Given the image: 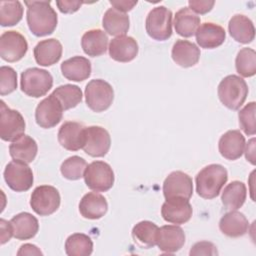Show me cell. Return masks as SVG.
I'll list each match as a JSON object with an SVG mask.
<instances>
[{
	"mask_svg": "<svg viewBox=\"0 0 256 256\" xmlns=\"http://www.w3.org/2000/svg\"><path fill=\"white\" fill-rule=\"evenodd\" d=\"M111 146V138L106 129L101 126H89L85 130L83 150L92 157H103Z\"/></svg>",
	"mask_w": 256,
	"mask_h": 256,
	"instance_id": "obj_14",
	"label": "cell"
},
{
	"mask_svg": "<svg viewBox=\"0 0 256 256\" xmlns=\"http://www.w3.org/2000/svg\"><path fill=\"white\" fill-rule=\"evenodd\" d=\"M185 243V233L177 225H164L159 228L156 245L164 253H175Z\"/></svg>",
	"mask_w": 256,
	"mask_h": 256,
	"instance_id": "obj_17",
	"label": "cell"
},
{
	"mask_svg": "<svg viewBox=\"0 0 256 256\" xmlns=\"http://www.w3.org/2000/svg\"><path fill=\"white\" fill-rule=\"evenodd\" d=\"M147 34L154 40L165 41L172 35V12L165 6L153 8L145 21Z\"/></svg>",
	"mask_w": 256,
	"mask_h": 256,
	"instance_id": "obj_5",
	"label": "cell"
},
{
	"mask_svg": "<svg viewBox=\"0 0 256 256\" xmlns=\"http://www.w3.org/2000/svg\"><path fill=\"white\" fill-rule=\"evenodd\" d=\"M236 71L242 77H252L256 73V52L252 48H242L235 59Z\"/></svg>",
	"mask_w": 256,
	"mask_h": 256,
	"instance_id": "obj_37",
	"label": "cell"
},
{
	"mask_svg": "<svg viewBox=\"0 0 256 256\" xmlns=\"http://www.w3.org/2000/svg\"><path fill=\"white\" fill-rule=\"evenodd\" d=\"M255 139L252 138L246 145L245 150V157L246 159L253 165H255Z\"/></svg>",
	"mask_w": 256,
	"mask_h": 256,
	"instance_id": "obj_47",
	"label": "cell"
},
{
	"mask_svg": "<svg viewBox=\"0 0 256 256\" xmlns=\"http://www.w3.org/2000/svg\"><path fill=\"white\" fill-rule=\"evenodd\" d=\"M107 210L108 203L106 198L96 192L85 194L79 203V212L86 219H100L106 214Z\"/></svg>",
	"mask_w": 256,
	"mask_h": 256,
	"instance_id": "obj_23",
	"label": "cell"
},
{
	"mask_svg": "<svg viewBox=\"0 0 256 256\" xmlns=\"http://www.w3.org/2000/svg\"><path fill=\"white\" fill-rule=\"evenodd\" d=\"M256 103L254 101L246 104L238 113L239 124L241 129L246 135L252 136L256 133V120H255Z\"/></svg>",
	"mask_w": 256,
	"mask_h": 256,
	"instance_id": "obj_39",
	"label": "cell"
},
{
	"mask_svg": "<svg viewBox=\"0 0 256 256\" xmlns=\"http://www.w3.org/2000/svg\"><path fill=\"white\" fill-rule=\"evenodd\" d=\"M193 209L189 200L184 198L166 199L161 208V215L166 222L172 224H184L192 216Z\"/></svg>",
	"mask_w": 256,
	"mask_h": 256,
	"instance_id": "obj_16",
	"label": "cell"
},
{
	"mask_svg": "<svg viewBox=\"0 0 256 256\" xmlns=\"http://www.w3.org/2000/svg\"><path fill=\"white\" fill-rule=\"evenodd\" d=\"M110 4L113 8L125 13L127 11H130L134 8L135 5H137V1H129V0H111Z\"/></svg>",
	"mask_w": 256,
	"mask_h": 256,
	"instance_id": "obj_45",
	"label": "cell"
},
{
	"mask_svg": "<svg viewBox=\"0 0 256 256\" xmlns=\"http://www.w3.org/2000/svg\"><path fill=\"white\" fill-rule=\"evenodd\" d=\"M28 50L25 37L17 31H5L0 36V56L7 62L21 60Z\"/></svg>",
	"mask_w": 256,
	"mask_h": 256,
	"instance_id": "obj_11",
	"label": "cell"
},
{
	"mask_svg": "<svg viewBox=\"0 0 256 256\" xmlns=\"http://www.w3.org/2000/svg\"><path fill=\"white\" fill-rule=\"evenodd\" d=\"M159 227L148 220L138 222L132 229V237L141 248H151L157 243Z\"/></svg>",
	"mask_w": 256,
	"mask_h": 256,
	"instance_id": "obj_33",
	"label": "cell"
},
{
	"mask_svg": "<svg viewBox=\"0 0 256 256\" xmlns=\"http://www.w3.org/2000/svg\"><path fill=\"white\" fill-rule=\"evenodd\" d=\"M200 54V49L197 45L188 40H177L173 44L171 51L173 61L183 68L196 65L199 61Z\"/></svg>",
	"mask_w": 256,
	"mask_h": 256,
	"instance_id": "obj_22",
	"label": "cell"
},
{
	"mask_svg": "<svg viewBox=\"0 0 256 256\" xmlns=\"http://www.w3.org/2000/svg\"><path fill=\"white\" fill-rule=\"evenodd\" d=\"M129 16L115 8H109L103 16L102 25L104 30L112 36L125 35L129 30Z\"/></svg>",
	"mask_w": 256,
	"mask_h": 256,
	"instance_id": "obj_30",
	"label": "cell"
},
{
	"mask_svg": "<svg viewBox=\"0 0 256 256\" xmlns=\"http://www.w3.org/2000/svg\"><path fill=\"white\" fill-rule=\"evenodd\" d=\"M163 194L165 199L184 198L189 200L193 194L192 178L182 171L171 172L164 180Z\"/></svg>",
	"mask_w": 256,
	"mask_h": 256,
	"instance_id": "obj_13",
	"label": "cell"
},
{
	"mask_svg": "<svg viewBox=\"0 0 256 256\" xmlns=\"http://www.w3.org/2000/svg\"><path fill=\"white\" fill-rule=\"evenodd\" d=\"M59 191L50 185L36 187L30 198V206L40 216H48L57 211L60 206Z\"/></svg>",
	"mask_w": 256,
	"mask_h": 256,
	"instance_id": "obj_8",
	"label": "cell"
},
{
	"mask_svg": "<svg viewBox=\"0 0 256 256\" xmlns=\"http://www.w3.org/2000/svg\"><path fill=\"white\" fill-rule=\"evenodd\" d=\"M200 26V17L190 10L183 7L178 10L174 16V27L178 35L182 37L193 36Z\"/></svg>",
	"mask_w": 256,
	"mask_h": 256,
	"instance_id": "obj_31",
	"label": "cell"
},
{
	"mask_svg": "<svg viewBox=\"0 0 256 256\" xmlns=\"http://www.w3.org/2000/svg\"><path fill=\"white\" fill-rule=\"evenodd\" d=\"M23 16V6L20 1H0V24L3 27L14 26Z\"/></svg>",
	"mask_w": 256,
	"mask_h": 256,
	"instance_id": "obj_36",
	"label": "cell"
},
{
	"mask_svg": "<svg viewBox=\"0 0 256 256\" xmlns=\"http://www.w3.org/2000/svg\"><path fill=\"white\" fill-rule=\"evenodd\" d=\"M109 56L122 63H127L136 58L138 54V43L131 36H117L109 43Z\"/></svg>",
	"mask_w": 256,
	"mask_h": 256,
	"instance_id": "obj_18",
	"label": "cell"
},
{
	"mask_svg": "<svg viewBox=\"0 0 256 256\" xmlns=\"http://www.w3.org/2000/svg\"><path fill=\"white\" fill-rule=\"evenodd\" d=\"M245 148V137L239 130H229L219 139L218 149L222 157L227 160L240 158Z\"/></svg>",
	"mask_w": 256,
	"mask_h": 256,
	"instance_id": "obj_19",
	"label": "cell"
},
{
	"mask_svg": "<svg viewBox=\"0 0 256 256\" xmlns=\"http://www.w3.org/2000/svg\"><path fill=\"white\" fill-rule=\"evenodd\" d=\"M217 93L225 107L230 110H238L247 98L248 85L240 76L228 75L219 83Z\"/></svg>",
	"mask_w": 256,
	"mask_h": 256,
	"instance_id": "obj_3",
	"label": "cell"
},
{
	"mask_svg": "<svg viewBox=\"0 0 256 256\" xmlns=\"http://www.w3.org/2000/svg\"><path fill=\"white\" fill-rule=\"evenodd\" d=\"M246 186L241 181H232L224 188L221 201L227 210H237L242 207L246 200Z\"/></svg>",
	"mask_w": 256,
	"mask_h": 256,
	"instance_id": "obj_32",
	"label": "cell"
},
{
	"mask_svg": "<svg viewBox=\"0 0 256 256\" xmlns=\"http://www.w3.org/2000/svg\"><path fill=\"white\" fill-rule=\"evenodd\" d=\"M81 46L84 53L88 56H101L107 50L108 36L100 29L88 30L81 38Z\"/></svg>",
	"mask_w": 256,
	"mask_h": 256,
	"instance_id": "obj_28",
	"label": "cell"
},
{
	"mask_svg": "<svg viewBox=\"0 0 256 256\" xmlns=\"http://www.w3.org/2000/svg\"><path fill=\"white\" fill-rule=\"evenodd\" d=\"M27 6V24L37 37L52 34L56 29L58 17L50 1H25Z\"/></svg>",
	"mask_w": 256,
	"mask_h": 256,
	"instance_id": "obj_1",
	"label": "cell"
},
{
	"mask_svg": "<svg viewBox=\"0 0 256 256\" xmlns=\"http://www.w3.org/2000/svg\"><path fill=\"white\" fill-rule=\"evenodd\" d=\"M87 163L80 156H71L61 164L60 171L64 178L68 180H78L84 175Z\"/></svg>",
	"mask_w": 256,
	"mask_h": 256,
	"instance_id": "obj_38",
	"label": "cell"
},
{
	"mask_svg": "<svg viewBox=\"0 0 256 256\" xmlns=\"http://www.w3.org/2000/svg\"><path fill=\"white\" fill-rule=\"evenodd\" d=\"M17 255L18 256H21V255H43V253L37 246H35L33 244L26 243L19 248Z\"/></svg>",
	"mask_w": 256,
	"mask_h": 256,
	"instance_id": "obj_46",
	"label": "cell"
},
{
	"mask_svg": "<svg viewBox=\"0 0 256 256\" xmlns=\"http://www.w3.org/2000/svg\"><path fill=\"white\" fill-rule=\"evenodd\" d=\"M3 175L8 187L13 191L25 192L33 185V172L25 162L18 160L9 162Z\"/></svg>",
	"mask_w": 256,
	"mask_h": 256,
	"instance_id": "obj_10",
	"label": "cell"
},
{
	"mask_svg": "<svg viewBox=\"0 0 256 256\" xmlns=\"http://www.w3.org/2000/svg\"><path fill=\"white\" fill-rule=\"evenodd\" d=\"M86 127L78 122L67 121L59 128L57 137L60 145L69 151H77L83 148Z\"/></svg>",
	"mask_w": 256,
	"mask_h": 256,
	"instance_id": "obj_15",
	"label": "cell"
},
{
	"mask_svg": "<svg viewBox=\"0 0 256 256\" xmlns=\"http://www.w3.org/2000/svg\"><path fill=\"white\" fill-rule=\"evenodd\" d=\"M38 151V146L36 141L28 136L23 134L17 140L13 141L9 146V153L13 160L22 161L25 163H31Z\"/></svg>",
	"mask_w": 256,
	"mask_h": 256,
	"instance_id": "obj_29",
	"label": "cell"
},
{
	"mask_svg": "<svg viewBox=\"0 0 256 256\" xmlns=\"http://www.w3.org/2000/svg\"><path fill=\"white\" fill-rule=\"evenodd\" d=\"M0 231H1V244L6 243L13 236V228L11 222L4 219H0Z\"/></svg>",
	"mask_w": 256,
	"mask_h": 256,
	"instance_id": "obj_44",
	"label": "cell"
},
{
	"mask_svg": "<svg viewBox=\"0 0 256 256\" xmlns=\"http://www.w3.org/2000/svg\"><path fill=\"white\" fill-rule=\"evenodd\" d=\"M220 231L231 238H237L247 233L249 222L245 215L236 210L224 214L219 221Z\"/></svg>",
	"mask_w": 256,
	"mask_h": 256,
	"instance_id": "obj_24",
	"label": "cell"
},
{
	"mask_svg": "<svg viewBox=\"0 0 256 256\" xmlns=\"http://www.w3.org/2000/svg\"><path fill=\"white\" fill-rule=\"evenodd\" d=\"M53 86V77L45 69L32 67L21 74L20 87L27 96L39 98L48 93Z\"/></svg>",
	"mask_w": 256,
	"mask_h": 256,
	"instance_id": "obj_4",
	"label": "cell"
},
{
	"mask_svg": "<svg viewBox=\"0 0 256 256\" xmlns=\"http://www.w3.org/2000/svg\"><path fill=\"white\" fill-rule=\"evenodd\" d=\"M65 252L68 256H88L93 252V242L86 234L74 233L66 239Z\"/></svg>",
	"mask_w": 256,
	"mask_h": 256,
	"instance_id": "obj_34",
	"label": "cell"
},
{
	"mask_svg": "<svg viewBox=\"0 0 256 256\" xmlns=\"http://www.w3.org/2000/svg\"><path fill=\"white\" fill-rule=\"evenodd\" d=\"M228 30L231 37L242 44H248L254 40V24L247 16L236 14L232 16L228 23Z\"/></svg>",
	"mask_w": 256,
	"mask_h": 256,
	"instance_id": "obj_26",
	"label": "cell"
},
{
	"mask_svg": "<svg viewBox=\"0 0 256 256\" xmlns=\"http://www.w3.org/2000/svg\"><path fill=\"white\" fill-rule=\"evenodd\" d=\"M13 228V236L18 240L33 238L39 230V222L35 216L28 212L16 214L10 220Z\"/></svg>",
	"mask_w": 256,
	"mask_h": 256,
	"instance_id": "obj_27",
	"label": "cell"
},
{
	"mask_svg": "<svg viewBox=\"0 0 256 256\" xmlns=\"http://www.w3.org/2000/svg\"><path fill=\"white\" fill-rule=\"evenodd\" d=\"M189 254L192 256L197 255H218V251L216 246L208 241H200L195 243L191 249Z\"/></svg>",
	"mask_w": 256,
	"mask_h": 256,
	"instance_id": "obj_41",
	"label": "cell"
},
{
	"mask_svg": "<svg viewBox=\"0 0 256 256\" xmlns=\"http://www.w3.org/2000/svg\"><path fill=\"white\" fill-rule=\"evenodd\" d=\"M84 181L87 187L95 192H106L114 184V172L104 161H93L86 166Z\"/></svg>",
	"mask_w": 256,
	"mask_h": 256,
	"instance_id": "obj_7",
	"label": "cell"
},
{
	"mask_svg": "<svg viewBox=\"0 0 256 256\" xmlns=\"http://www.w3.org/2000/svg\"><path fill=\"white\" fill-rule=\"evenodd\" d=\"M63 107L59 100L50 94L48 97L44 98L36 107L35 110V120L36 123L45 129L55 127L63 117Z\"/></svg>",
	"mask_w": 256,
	"mask_h": 256,
	"instance_id": "obj_12",
	"label": "cell"
},
{
	"mask_svg": "<svg viewBox=\"0 0 256 256\" xmlns=\"http://www.w3.org/2000/svg\"><path fill=\"white\" fill-rule=\"evenodd\" d=\"M195 35L198 45L205 49H214L219 47L224 43L226 38L224 28L212 22H205L201 24Z\"/></svg>",
	"mask_w": 256,
	"mask_h": 256,
	"instance_id": "obj_20",
	"label": "cell"
},
{
	"mask_svg": "<svg viewBox=\"0 0 256 256\" xmlns=\"http://www.w3.org/2000/svg\"><path fill=\"white\" fill-rule=\"evenodd\" d=\"M215 2L208 1V0H190L188 1L189 9L192 10L194 13L198 14H206L207 12L211 11Z\"/></svg>",
	"mask_w": 256,
	"mask_h": 256,
	"instance_id": "obj_42",
	"label": "cell"
},
{
	"mask_svg": "<svg viewBox=\"0 0 256 256\" xmlns=\"http://www.w3.org/2000/svg\"><path fill=\"white\" fill-rule=\"evenodd\" d=\"M17 88V73L12 67L1 66L0 68V94L5 96Z\"/></svg>",
	"mask_w": 256,
	"mask_h": 256,
	"instance_id": "obj_40",
	"label": "cell"
},
{
	"mask_svg": "<svg viewBox=\"0 0 256 256\" xmlns=\"http://www.w3.org/2000/svg\"><path fill=\"white\" fill-rule=\"evenodd\" d=\"M227 180L228 173L222 165H207L196 175V192L204 199H213L219 195Z\"/></svg>",
	"mask_w": 256,
	"mask_h": 256,
	"instance_id": "obj_2",
	"label": "cell"
},
{
	"mask_svg": "<svg viewBox=\"0 0 256 256\" xmlns=\"http://www.w3.org/2000/svg\"><path fill=\"white\" fill-rule=\"evenodd\" d=\"M61 72L66 79L81 82L90 77L91 63L85 57L74 56L62 62Z\"/></svg>",
	"mask_w": 256,
	"mask_h": 256,
	"instance_id": "obj_25",
	"label": "cell"
},
{
	"mask_svg": "<svg viewBox=\"0 0 256 256\" xmlns=\"http://www.w3.org/2000/svg\"><path fill=\"white\" fill-rule=\"evenodd\" d=\"M82 4H83V2H81V1H72V0L56 1V5H57L58 9L60 10V12H62L64 14H70V13L76 12L81 7Z\"/></svg>",
	"mask_w": 256,
	"mask_h": 256,
	"instance_id": "obj_43",
	"label": "cell"
},
{
	"mask_svg": "<svg viewBox=\"0 0 256 256\" xmlns=\"http://www.w3.org/2000/svg\"><path fill=\"white\" fill-rule=\"evenodd\" d=\"M0 103V137L13 142L24 134L25 120L19 111L9 108L4 101Z\"/></svg>",
	"mask_w": 256,
	"mask_h": 256,
	"instance_id": "obj_9",
	"label": "cell"
},
{
	"mask_svg": "<svg viewBox=\"0 0 256 256\" xmlns=\"http://www.w3.org/2000/svg\"><path fill=\"white\" fill-rule=\"evenodd\" d=\"M114 99L112 86L102 80L93 79L85 87V100L87 106L93 112H103L107 110Z\"/></svg>",
	"mask_w": 256,
	"mask_h": 256,
	"instance_id": "obj_6",
	"label": "cell"
},
{
	"mask_svg": "<svg viewBox=\"0 0 256 256\" xmlns=\"http://www.w3.org/2000/svg\"><path fill=\"white\" fill-rule=\"evenodd\" d=\"M62 45L59 40L50 38L42 40L34 47V58L40 66H51L56 64L62 56Z\"/></svg>",
	"mask_w": 256,
	"mask_h": 256,
	"instance_id": "obj_21",
	"label": "cell"
},
{
	"mask_svg": "<svg viewBox=\"0 0 256 256\" xmlns=\"http://www.w3.org/2000/svg\"><path fill=\"white\" fill-rule=\"evenodd\" d=\"M52 94L59 100L64 111L76 107L82 101V91L77 85L64 84L57 87Z\"/></svg>",
	"mask_w": 256,
	"mask_h": 256,
	"instance_id": "obj_35",
	"label": "cell"
}]
</instances>
